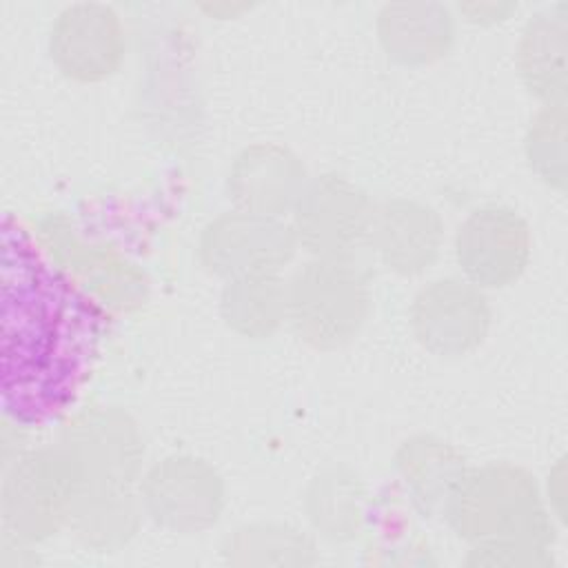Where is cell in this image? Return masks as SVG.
Returning a JSON list of instances; mask_svg holds the SVG:
<instances>
[{
  "mask_svg": "<svg viewBox=\"0 0 568 568\" xmlns=\"http://www.w3.org/2000/svg\"><path fill=\"white\" fill-rule=\"evenodd\" d=\"M80 490V473L60 442L20 455L2 479L4 535L16 544L44 541L69 524Z\"/></svg>",
  "mask_w": 568,
  "mask_h": 568,
  "instance_id": "277c9868",
  "label": "cell"
},
{
  "mask_svg": "<svg viewBox=\"0 0 568 568\" xmlns=\"http://www.w3.org/2000/svg\"><path fill=\"white\" fill-rule=\"evenodd\" d=\"M362 501L364 490L357 475L346 468H328L311 479L304 508L308 521L322 537L346 541L359 530L364 515Z\"/></svg>",
  "mask_w": 568,
  "mask_h": 568,
  "instance_id": "ac0fdd59",
  "label": "cell"
},
{
  "mask_svg": "<svg viewBox=\"0 0 568 568\" xmlns=\"http://www.w3.org/2000/svg\"><path fill=\"white\" fill-rule=\"evenodd\" d=\"M306 182V169L293 151L273 142H257L233 158L226 191L235 209L282 217V213L293 211Z\"/></svg>",
  "mask_w": 568,
  "mask_h": 568,
  "instance_id": "4fadbf2b",
  "label": "cell"
},
{
  "mask_svg": "<svg viewBox=\"0 0 568 568\" xmlns=\"http://www.w3.org/2000/svg\"><path fill=\"white\" fill-rule=\"evenodd\" d=\"M408 322L419 346L437 357H462L481 346L493 308L477 284L466 277H437L413 297Z\"/></svg>",
  "mask_w": 568,
  "mask_h": 568,
  "instance_id": "ba28073f",
  "label": "cell"
},
{
  "mask_svg": "<svg viewBox=\"0 0 568 568\" xmlns=\"http://www.w3.org/2000/svg\"><path fill=\"white\" fill-rule=\"evenodd\" d=\"M377 40L384 53L404 67L433 64L455 40V16L442 2H388L379 9Z\"/></svg>",
  "mask_w": 568,
  "mask_h": 568,
  "instance_id": "5bb4252c",
  "label": "cell"
},
{
  "mask_svg": "<svg viewBox=\"0 0 568 568\" xmlns=\"http://www.w3.org/2000/svg\"><path fill=\"white\" fill-rule=\"evenodd\" d=\"M288 288V324L293 333L317 351L348 344L371 311V288L353 260L311 257L300 266Z\"/></svg>",
  "mask_w": 568,
  "mask_h": 568,
  "instance_id": "3957f363",
  "label": "cell"
},
{
  "mask_svg": "<svg viewBox=\"0 0 568 568\" xmlns=\"http://www.w3.org/2000/svg\"><path fill=\"white\" fill-rule=\"evenodd\" d=\"M220 315L242 337H271L288 320L286 280L280 273L226 280L220 293Z\"/></svg>",
  "mask_w": 568,
  "mask_h": 568,
  "instance_id": "2e32d148",
  "label": "cell"
},
{
  "mask_svg": "<svg viewBox=\"0 0 568 568\" xmlns=\"http://www.w3.org/2000/svg\"><path fill=\"white\" fill-rule=\"evenodd\" d=\"M98 306L9 217L2 226V410L38 426L58 419L87 379Z\"/></svg>",
  "mask_w": 568,
  "mask_h": 568,
  "instance_id": "6da1fadb",
  "label": "cell"
},
{
  "mask_svg": "<svg viewBox=\"0 0 568 568\" xmlns=\"http://www.w3.org/2000/svg\"><path fill=\"white\" fill-rule=\"evenodd\" d=\"M224 495L220 473L193 455L164 457L140 481L142 510L178 535H197L215 526L224 510Z\"/></svg>",
  "mask_w": 568,
  "mask_h": 568,
  "instance_id": "52a82bcc",
  "label": "cell"
},
{
  "mask_svg": "<svg viewBox=\"0 0 568 568\" xmlns=\"http://www.w3.org/2000/svg\"><path fill=\"white\" fill-rule=\"evenodd\" d=\"M528 257V224L510 206H477L457 226L455 260L464 277L479 288L513 284L524 273Z\"/></svg>",
  "mask_w": 568,
  "mask_h": 568,
  "instance_id": "9c48e42d",
  "label": "cell"
},
{
  "mask_svg": "<svg viewBox=\"0 0 568 568\" xmlns=\"http://www.w3.org/2000/svg\"><path fill=\"white\" fill-rule=\"evenodd\" d=\"M231 564H311L313 541L286 524H251L222 544Z\"/></svg>",
  "mask_w": 568,
  "mask_h": 568,
  "instance_id": "ffe728a7",
  "label": "cell"
},
{
  "mask_svg": "<svg viewBox=\"0 0 568 568\" xmlns=\"http://www.w3.org/2000/svg\"><path fill=\"white\" fill-rule=\"evenodd\" d=\"M373 202L348 178L324 173L306 182L293 206L291 231L311 257L353 260L366 246Z\"/></svg>",
  "mask_w": 568,
  "mask_h": 568,
  "instance_id": "5b68a950",
  "label": "cell"
},
{
  "mask_svg": "<svg viewBox=\"0 0 568 568\" xmlns=\"http://www.w3.org/2000/svg\"><path fill=\"white\" fill-rule=\"evenodd\" d=\"M297 242L282 217L253 211H224L209 220L197 237L200 264L224 280L280 273L295 255Z\"/></svg>",
  "mask_w": 568,
  "mask_h": 568,
  "instance_id": "8992f818",
  "label": "cell"
},
{
  "mask_svg": "<svg viewBox=\"0 0 568 568\" xmlns=\"http://www.w3.org/2000/svg\"><path fill=\"white\" fill-rule=\"evenodd\" d=\"M366 244L388 271L419 275L442 253L444 222L433 206L419 200L390 197L373 206Z\"/></svg>",
  "mask_w": 568,
  "mask_h": 568,
  "instance_id": "7c38bea8",
  "label": "cell"
},
{
  "mask_svg": "<svg viewBox=\"0 0 568 568\" xmlns=\"http://www.w3.org/2000/svg\"><path fill=\"white\" fill-rule=\"evenodd\" d=\"M140 510L129 490L82 488L69 526L87 546L111 548L135 532Z\"/></svg>",
  "mask_w": 568,
  "mask_h": 568,
  "instance_id": "d6986e66",
  "label": "cell"
},
{
  "mask_svg": "<svg viewBox=\"0 0 568 568\" xmlns=\"http://www.w3.org/2000/svg\"><path fill=\"white\" fill-rule=\"evenodd\" d=\"M395 468L410 504L424 517H444L466 473L464 457L448 442L433 435L406 439L395 453Z\"/></svg>",
  "mask_w": 568,
  "mask_h": 568,
  "instance_id": "9a60e30c",
  "label": "cell"
},
{
  "mask_svg": "<svg viewBox=\"0 0 568 568\" xmlns=\"http://www.w3.org/2000/svg\"><path fill=\"white\" fill-rule=\"evenodd\" d=\"M564 16H535L521 31L517 67L530 93L546 104H564Z\"/></svg>",
  "mask_w": 568,
  "mask_h": 568,
  "instance_id": "e0dca14e",
  "label": "cell"
},
{
  "mask_svg": "<svg viewBox=\"0 0 568 568\" xmlns=\"http://www.w3.org/2000/svg\"><path fill=\"white\" fill-rule=\"evenodd\" d=\"M60 444L71 455L82 488L129 490L144 457V444L135 422L113 408L75 417L64 428Z\"/></svg>",
  "mask_w": 568,
  "mask_h": 568,
  "instance_id": "8fae6325",
  "label": "cell"
},
{
  "mask_svg": "<svg viewBox=\"0 0 568 568\" xmlns=\"http://www.w3.org/2000/svg\"><path fill=\"white\" fill-rule=\"evenodd\" d=\"M126 49L118 11L102 2L67 4L49 31V58L75 82H102L113 75Z\"/></svg>",
  "mask_w": 568,
  "mask_h": 568,
  "instance_id": "30bf717a",
  "label": "cell"
},
{
  "mask_svg": "<svg viewBox=\"0 0 568 568\" xmlns=\"http://www.w3.org/2000/svg\"><path fill=\"white\" fill-rule=\"evenodd\" d=\"M444 517L473 548L544 550L550 532L535 477L513 464L466 470Z\"/></svg>",
  "mask_w": 568,
  "mask_h": 568,
  "instance_id": "7a4b0ae2",
  "label": "cell"
}]
</instances>
